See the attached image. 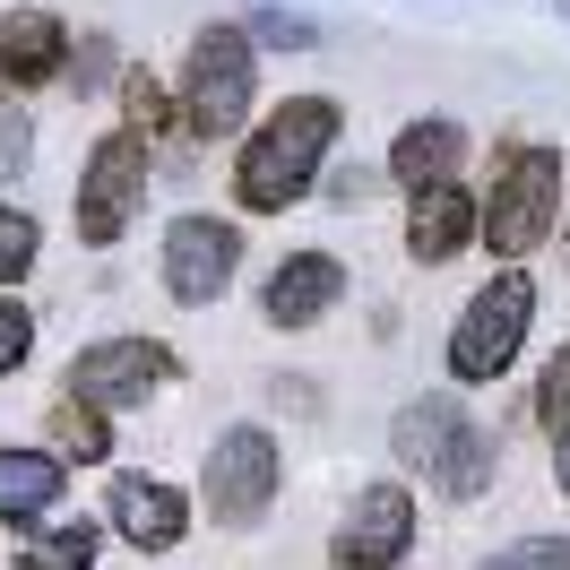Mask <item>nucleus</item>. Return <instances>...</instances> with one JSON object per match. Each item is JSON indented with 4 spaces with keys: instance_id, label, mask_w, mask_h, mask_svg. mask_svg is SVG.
Returning <instances> with one entry per match:
<instances>
[{
    "instance_id": "obj_1",
    "label": "nucleus",
    "mask_w": 570,
    "mask_h": 570,
    "mask_svg": "<svg viewBox=\"0 0 570 570\" xmlns=\"http://www.w3.org/2000/svg\"><path fill=\"white\" fill-rule=\"evenodd\" d=\"M328 139H337V105H328V96H285V105L243 139V156H234V190H243V208L250 216L294 208V199L312 190V174H321Z\"/></svg>"
},
{
    "instance_id": "obj_2",
    "label": "nucleus",
    "mask_w": 570,
    "mask_h": 570,
    "mask_svg": "<svg viewBox=\"0 0 570 570\" xmlns=\"http://www.w3.org/2000/svg\"><path fill=\"white\" fill-rule=\"evenodd\" d=\"M553 216H562V156H553V147H519L493 181L484 243H493L501 259H528V250L553 234Z\"/></svg>"
},
{
    "instance_id": "obj_3",
    "label": "nucleus",
    "mask_w": 570,
    "mask_h": 570,
    "mask_svg": "<svg viewBox=\"0 0 570 570\" xmlns=\"http://www.w3.org/2000/svg\"><path fill=\"white\" fill-rule=\"evenodd\" d=\"M528 321H535V285L519 277V268H501V277L459 312L450 372H459V381H501V372H510V355H519V337H528Z\"/></svg>"
},
{
    "instance_id": "obj_4",
    "label": "nucleus",
    "mask_w": 570,
    "mask_h": 570,
    "mask_svg": "<svg viewBox=\"0 0 570 570\" xmlns=\"http://www.w3.org/2000/svg\"><path fill=\"white\" fill-rule=\"evenodd\" d=\"M243 112H250V36L243 27H208V36L190 43L181 121H190L199 139H225V130H243Z\"/></svg>"
},
{
    "instance_id": "obj_5",
    "label": "nucleus",
    "mask_w": 570,
    "mask_h": 570,
    "mask_svg": "<svg viewBox=\"0 0 570 570\" xmlns=\"http://www.w3.org/2000/svg\"><path fill=\"white\" fill-rule=\"evenodd\" d=\"M147 190V139L139 130H112L96 156H87V181H78V243H121V225Z\"/></svg>"
},
{
    "instance_id": "obj_6",
    "label": "nucleus",
    "mask_w": 570,
    "mask_h": 570,
    "mask_svg": "<svg viewBox=\"0 0 570 570\" xmlns=\"http://www.w3.org/2000/svg\"><path fill=\"white\" fill-rule=\"evenodd\" d=\"M268 501H277V441L268 432H225L208 450V510L216 528H259L268 519Z\"/></svg>"
},
{
    "instance_id": "obj_7",
    "label": "nucleus",
    "mask_w": 570,
    "mask_h": 570,
    "mask_svg": "<svg viewBox=\"0 0 570 570\" xmlns=\"http://www.w3.org/2000/svg\"><path fill=\"white\" fill-rule=\"evenodd\" d=\"M234 259H243V234L225 216H174V234H165V294L174 303H216L234 285Z\"/></svg>"
},
{
    "instance_id": "obj_8",
    "label": "nucleus",
    "mask_w": 570,
    "mask_h": 570,
    "mask_svg": "<svg viewBox=\"0 0 570 570\" xmlns=\"http://www.w3.org/2000/svg\"><path fill=\"white\" fill-rule=\"evenodd\" d=\"M165 372H174V355L156 337H105V346H87L70 363V397H87V406H147V390Z\"/></svg>"
},
{
    "instance_id": "obj_9",
    "label": "nucleus",
    "mask_w": 570,
    "mask_h": 570,
    "mask_svg": "<svg viewBox=\"0 0 570 570\" xmlns=\"http://www.w3.org/2000/svg\"><path fill=\"white\" fill-rule=\"evenodd\" d=\"M406 544H415V501H406V484H372V493H355V510H346V528H337V570H390L406 562Z\"/></svg>"
},
{
    "instance_id": "obj_10",
    "label": "nucleus",
    "mask_w": 570,
    "mask_h": 570,
    "mask_svg": "<svg viewBox=\"0 0 570 570\" xmlns=\"http://www.w3.org/2000/svg\"><path fill=\"white\" fill-rule=\"evenodd\" d=\"M346 294V268H337V250H294L277 277H268V321L277 328H312Z\"/></svg>"
},
{
    "instance_id": "obj_11",
    "label": "nucleus",
    "mask_w": 570,
    "mask_h": 570,
    "mask_svg": "<svg viewBox=\"0 0 570 570\" xmlns=\"http://www.w3.org/2000/svg\"><path fill=\"white\" fill-rule=\"evenodd\" d=\"M112 528H121V544H139V553H165V544H181L190 510H181V493H174V484L121 475V484H112Z\"/></svg>"
},
{
    "instance_id": "obj_12",
    "label": "nucleus",
    "mask_w": 570,
    "mask_h": 570,
    "mask_svg": "<svg viewBox=\"0 0 570 570\" xmlns=\"http://www.w3.org/2000/svg\"><path fill=\"white\" fill-rule=\"evenodd\" d=\"M61 52H70L61 18H43V9H9V18H0V78H9V87L61 78Z\"/></svg>"
},
{
    "instance_id": "obj_13",
    "label": "nucleus",
    "mask_w": 570,
    "mask_h": 570,
    "mask_svg": "<svg viewBox=\"0 0 570 570\" xmlns=\"http://www.w3.org/2000/svg\"><path fill=\"white\" fill-rule=\"evenodd\" d=\"M475 225L484 216H475V199H466L459 181H432V190H415V208H406V250L415 259H459V243Z\"/></svg>"
},
{
    "instance_id": "obj_14",
    "label": "nucleus",
    "mask_w": 570,
    "mask_h": 570,
    "mask_svg": "<svg viewBox=\"0 0 570 570\" xmlns=\"http://www.w3.org/2000/svg\"><path fill=\"white\" fill-rule=\"evenodd\" d=\"M466 156V130L459 121H441V112H424V121H406L390 147V174L406 181V190H432V181H450Z\"/></svg>"
},
{
    "instance_id": "obj_15",
    "label": "nucleus",
    "mask_w": 570,
    "mask_h": 570,
    "mask_svg": "<svg viewBox=\"0 0 570 570\" xmlns=\"http://www.w3.org/2000/svg\"><path fill=\"white\" fill-rule=\"evenodd\" d=\"M459 432H466L459 397H406L397 424H390V450H397V466H441V450H450Z\"/></svg>"
},
{
    "instance_id": "obj_16",
    "label": "nucleus",
    "mask_w": 570,
    "mask_h": 570,
    "mask_svg": "<svg viewBox=\"0 0 570 570\" xmlns=\"http://www.w3.org/2000/svg\"><path fill=\"white\" fill-rule=\"evenodd\" d=\"M61 475L70 466L52 459V450H0V519L18 528V519H43L52 501H61Z\"/></svg>"
},
{
    "instance_id": "obj_17",
    "label": "nucleus",
    "mask_w": 570,
    "mask_h": 570,
    "mask_svg": "<svg viewBox=\"0 0 570 570\" xmlns=\"http://www.w3.org/2000/svg\"><path fill=\"white\" fill-rule=\"evenodd\" d=\"M493 466H501V441H493L484 424H466L459 441L441 450V466H432V484H441L450 501H475L484 484H493Z\"/></svg>"
},
{
    "instance_id": "obj_18",
    "label": "nucleus",
    "mask_w": 570,
    "mask_h": 570,
    "mask_svg": "<svg viewBox=\"0 0 570 570\" xmlns=\"http://www.w3.org/2000/svg\"><path fill=\"white\" fill-rule=\"evenodd\" d=\"M96 544H105V535L87 528V519H61V528H36L27 544H18V570H87Z\"/></svg>"
},
{
    "instance_id": "obj_19",
    "label": "nucleus",
    "mask_w": 570,
    "mask_h": 570,
    "mask_svg": "<svg viewBox=\"0 0 570 570\" xmlns=\"http://www.w3.org/2000/svg\"><path fill=\"white\" fill-rule=\"evenodd\" d=\"M52 441H61V459L96 466V459L112 450V432H105V406H87V397H61V406H52Z\"/></svg>"
},
{
    "instance_id": "obj_20",
    "label": "nucleus",
    "mask_w": 570,
    "mask_h": 570,
    "mask_svg": "<svg viewBox=\"0 0 570 570\" xmlns=\"http://www.w3.org/2000/svg\"><path fill=\"white\" fill-rule=\"evenodd\" d=\"M484 570H570V535H519V544L484 553Z\"/></svg>"
},
{
    "instance_id": "obj_21",
    "label": "nucleus",
    "mask_w": 570,
    "mask_h": 570,
    "mask_svg": "<svg viewBox=\"0 0 570 570\" xmlns=\"http://www.w3.org/2000/svg\"><path fill=\"white\" fill-rule=\"evenodd\" d=\"M27 268H36V216L0 208V285H18Z\"/></svg>"
},
{
    "instance_id": "obj_22",
    "label": "nucleus",
    "mask_w": 570,
    "mask_h": 570,
    "mask_svg": "<svg viewBox=\"0 0 570 570\" xmlns=\"http://www.w3.org/2000/svg\"><path fill=\"white\" fill-rule=\"evenodd\" d=\"M535 415H544V432H553V441L570 432V346L544 363V381H535Z\"/></svg>"
},
{
    "instance_id": "obj_23",
    "label": "nucleus",
    "mask_w": 570,
    "mask_h": 570,
    "mask_svg": "<svg viewBox=\"0 0 570 570\" xmlns=\"http://www.w3.org/2000/svg\"><path fill=\"white\" fill-rule=\"evenodd\" d=\"M121 105H130V121H121V130H139V139H156V130H165V87H156L147 70L121 78Z\"/></svg>"
},
{
    "instance_id": "obj_24",
    "label": "nucleus",
    "mask_w": 570,
    "mask_h": 570,
    "mask_svg": "<svg viewBox=\"0 0 570 570\" xmlns=\"http://www.w3.org/2000/svg\"><path fill=\"white\" fill-rule=\"evenodd\" d=\"M105 78H130V70H121L112 36H87V43H78V61H70V87H78V96H96Z\"/></svg>"
},
{
    "instance_id": "obj_25",
    "label": "nucleus",
    "mask_w": 570,
    "mask_h": 570,
    "mask_svg": "<svg viewBox=\"0 0 570 570\" xmlns=\"http://www.w3.org/2000/svg\"><path fill=\"white\" fill-rule=\"evenodd\" d=\"M27 346H36V321H27V303H9V294H0V381L27 363Z\"/></svg>"
},
{
    "instance_id": "obj_26",
    "label": "nucleus",
    "mask_w": 570,
    "mask_h": 570,
    "mask_svg": "<svg viewBox=\"0 0 570 570\" xmlns=\"http://www.w3.org/2000/svg\"><path fill=\"white\" fill-rule=\"evenodd\" d=\"M27 147H36V130H27V105H9V96H0V165L18 174V165H27Z\"/></svg>"
},
{
    "instance_id": "obj_27",
    "label": "nucleus",
    "mask_w": 570,
    "mask_h": 570,
    "mask_svg": "<svg viewBox=\"0 0 570 570\" xmlns=\"http://www.w3.org/2000/svg\"><path fill=\"white\" fill-rule=\"evenodd\" d=\"M250 36H259V43H312V18H285V9H259V18H250Z\"/></svg>"
},
{
    "instance_id": "obj_28",
    "label": "nucleus",
    "mask_w": 570,
    "mask_h": 570,
    "mask_svg": "<svg viewBox=\"0 0 570 570\" xmlns=\"http://www.w3.org/2000/svg\"><path fill=\"white\" fill-rule=\"evenodd\" d=\"M372 190H381V174H372V165H346V174L328 181V199H337V208H355V199H372Z\"/></svg>"
},
{
    "instance_id": "obj_29",
    "label": "nucleus",
    "mask_w": 570,
    "mask_h": 570,
    "mask_svg": "<svg viewBox=\"0 0 570 570\" xmlns=\"http://www.w3.org/2000/svg\"><path fill=\"white\" fill-rule=\"evenodd\" d=\"M553 475H562V493H570V432L553 441Z\"/></svg>"
}]
</instances>
